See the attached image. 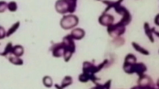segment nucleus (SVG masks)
Returning a JSON list of instances; mask_svg holds the SVG:
<instances>
[{
	"label": "nucleus",
	"instance_id": "obj_19",
	"mask_svg": "<svg viewBox=\"0 0 159 89\" xmlns=\"http://www.w3.org/2000/svg\"><path fill=\"white\" fill-rule=\"evenodd\" d=\"M7 5L6 2L4 1H0V13L3 12L5 11Z\"/></svg>",
	"mask_w": 159,
	"mask_h": 89
},
{
	"label": "nucleus",
	"instance_id": "obj_1",
	"mask_svg": "<svg viewBox=\"0 0 159 89\" xmlns=\"http://www.w3.org/2000/svg\"><path fill=\"white\" fill-rule=\"evenodd\" d=\"M75 46L70 35L63 38V41L54 44L51 49L53 56L59 57L63 56L66 61H68L75 52Z\"/></svg>",
	"mask_w": 159,
	"mask_h": 89
},
{
	"label": "nucleus",
	"instance_id": "obj_8",
	"mask_svg": "<svg viewBox=\"0 0 159 89\" xmlns=\"http://www.w3.org/2000/svg\"><path fill=\"white\" fill-rule=\"evenodd\" d=\"M70 35L73 39L80 40L84 36L85 32L81 28H77L72 31Z\"/></svg>",
	"mask_w": 159,
	"mask_h": 89
},
{
	"label": "nucleus",
	"instance_id": "obj_13",
	"mask_svg": "<svg viewBox=\"0 0 159 89\" xmlns=\"http://www.w3.org/2000/svg\"><path fill=\"white\" fill-rule=\"evenodd\" d=\"M12 47V43L11 42L8 43L6 46L3 52L0 55L5 56L9 53H11Z\"/></svg>",
	"mask_w": 159,
	"mask_h": 89
},
{
	"label": "nucleus",
	"instance_id": "obj_4",
	"mask_svg": "<svg viewBox=\"0 0 159 89\" xmlns=\"http://www.w3.org/2000/svg\"><path fill=\"white\" fill-rule=\"evenodd\" d=\"M78 21V19L76 16L70 15L63 17L61 21L60 24L63 28L68 29L77 25Z\"/></svg>",
	"mask_w": 159,
	"mask_h": 89
},
{
	"label": "nucleus",
	"instance_id": "obj_11",
	"mask_svg": "<svg viewBox=\"0 0 159 89\" xmlns=\"http://www.w3.org/2000/svg\"><path fill=\"white\" fill-rule=\"evenodd\" d=\"M111 80H108L104 84H101L96 83L98 89H110L111 85Z\"/></svg>",
	"mask_w": 159,
	"mask_h": 89
},
{
	"label": "nucleus",
	"instance_id": "obj_5",
	"mask_svg": "<svg viewBox=\"0 0 159 89\" xmlns=\"http://www.w3.org/2000/svg\"><path fill=\"white\" fill-rule=\"evenodd\" d=\"M147 67L143 63L140 62L134 64L131 69L130 74L136 73L139 77L143 75L147 70Z\"/></svg>",
	"mask_w": 159,
	"mask_h": 89
},
{
	"label": "nucleus",
	"instance_id": "obj_18",
	"mask_svg": "<svg viewBox=\"0 0 159 89\" xmlns=\"http://www.w3.org/2000/svg\"><path fill=\"white\" fill-rule=\"evenodd\" d=\"M43 82L44 84L47 87H51L52 86V79L48 76H46L43 79Z\"/></svg>",
	"mask_w": 159,
	"mask_h": 89
},
{
	"label": "nucleus",
	"instance_id": "obj_3",
	"mask_svg": "<svg viewBox=\"0 0 159 89\" xmlns=\"http://www.w3.org/2000/svg\"><path fill=\"white\" fill-rule=\"evenodd\" d=\"M107 62L108 60H105L98 66H95L89 62H84L83 64V72L90 75H94V74L100 71Z\"/></svg>",
	"mask_w": 159,
	"mask_h": 89
},
{
	"label": "nucleus",
	"instance_id": "obj_20",
	"mask_svg": "<svg viewBox=\"0 0 159 89\" xmlns=\"http://www.w3.org/2000/svg\"><path fill=\"white\" fill-rule=\"evenodd\" d=\"M6 35L5 31L3 27L0 26V39H3Z\"/></svg>",
	"mask_w": 159,
	"mask_h": 89
},
{
	"label": "nucleus",
	"instance_id": "obj_12",
	"mask_svg": "<svg viewBox=\"0 0 159 89\" xmlns=\"http://www.w3.org/2000/svg\"><path fill=\"white\" fill-rule=\"evenodd\" d=\"M132 45L137 51L145 55L149 54V53L147 50L142 48L136 43L133 42L132 43Z\"/></svg>",
	"mask_w": 159,
	"mask_h": 89
},
{
	"label": "nucleus",
	"instance_id": "obj_10",
	"mask_svg": "<svg viewBox=\"0 0 159 89\" xmlns=\"http://www.w3.org/2000/svg\"><path fill=\"white\" fill-rule=\"evenodd\" d=\"M20 22L18 21L13 24L12 26L8 29L6 34L7 37H9L13 33H14L16 30L20 26Z\"/></svg>",
	"mask_w": 159,
	"mask_h": 89
},
{
	"label": "nucleus",
	"instance_id": "obj_6",
	"mask_svg": "<svg viewBox=\"0 0 159 89\" xmlns=\"http://www.w3.org/2000/svg\"><path fill=\"white\" fill-rule=\"evenodd\" d=\"M138 85L141 86H145L154 85L153 81L151 77L143 74L139 77L138 80Z\"/></svg>",
	"mask_w": 159,
	"mask_h": 89
},
{
	"label": "nucleus",
	"instance_id": "obj_2",
	"mask_svg": "<svg viewBox=\"0 0 159 89\" xmlns=\"http://www.w3.org/2000/svg\"><path fill=\"white\" fill-rule=\"evenodd\" d=\"M76 1L73 0L58 1L56 3V9L61 14L73 13L76 9Z\"/></svg>",
	"mask_w": 159,
	"mask_h": 89
},
{
	"label": "nucleus",
	"instance_id": "obj_15",
	"mask_svg": "<svg viewBox=\"0 0 159 89\" xmlns=\"http://www.w3.org/2000/svg\"><path fill=\"white\" fill-rule=\"evenodd\" d=\"M72 82L71 77L69 76H66L63 79L62 83L61 88H64L70 84Z\"/></svg>",
	"mask_w": 159,
	"mask_h": 89
},
{
	"label": "nucleus",
	"instance_id": "obj_17",
	"mask_svg": "<svg viewBox=\"0 0 159 89\" xmlns=\"http://www.w3.org/2000/svg\"><path fill=\"white\" fill-rule=\"evenodd\" d=\"M7 7L10 11L12 12L16 11L17 8V4L14 1L9 2L7 4Z\"/></svg>",
	"mask_w": 159,
	"mask_h": 89
},
{
	"label": "nucleus",
	"instance_id": "obj_16",
	"mask_svg": "<svg viewBox=\"0 0 159 89\" xmlns=\"http://www.w3.org/2000/svg\"><path fill=\"white\" fill-rule=\"evenodd\" d=\"M9 61L12 63L16 65H21L23 63L22 60L18 57H11L9 58Z\"/></svg>",
	"mask_w": 159,
	"mask_h": 89
},
{
	"label": "nucleus",
	"instance_id": "obj_9",
	"mask_svg": "<svg viewBox=\"0 0 159 89\" xmlns=\"http://www.w3.org/2000/svg\"><path fill=\"white\" fill-rule=\"evenodd\" d=\"M23 47L20 45H16L13 47L11 53L14 54L16 57L22 56L24 52Z\"/></svg>",
	"mask_w": 159,
	"mask_h": 89
},
{
	"label": "nucleus",
	"instance_id": "obj_21",
	"mask_svg": "<svg viewBox=\"0 0 159 89\" xmlns=\"http://www.w3.org/2000/svg\"><path fill=\"white\" fill-rule=\"evenodd\" d=\"M90 89H98V88L97 86L96 85V86L93 87Z\"/></svg>",
	"mask_w": 159,
	"mask_h": 89
},
{
	"label": "nucleus",
	"instance_id": "obj_14",
	"mask_svg": "<svg viewBox=\"0 0 159 89\" xmlns=\"http://www.w3.org/2000/svg\"><path fill=\"white\" fill-rule=\"evenodd\" d=\"M144 28L145 29V33L149 38L151 41L152 42H153V38L151 33L152 30L150 29L148 24V23H145Z\"/></svg>",
	"mask_w": 159,
	"mask_h": 89
},
{
	"label": "nucleus",
	"instance_id": "obj_7",
	"mask_svg": "<svg viewBox=\"0 0 159 89\" xmlns=\"http://www.w3.org/2000/svg\"><path fill=\"white\" fill-rule=\"evenodd\" d=\"M114 20L113 17L111 15H103L99 18V23L105 26H110L112 25Z\"/></svg>",
	"mask_w": 159,
	"mask_h": 89
}]
</instances>
